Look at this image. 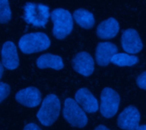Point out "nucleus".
I'll use <instances>...</instances> for the list:
<instances>
[{"instance_id": "nucleus-10", "label": "nucleus", "mask_w": 146, "mask_h": 130, "mask_svg": "<svg viewBox=\"0 0 146 130\" xmlns=\"http://www.w3.org/2000/svg\"><path fill=\"white\" fill-rule=\"evenodd\" d=\"M75 101L89 113H94L99 108L97 98L86 88H81L76 92Z\"/></svg>"}, {"instance_id": "nucleus-15", "label": "nucleus", "mask_w": 146, "mask_h": 130, "mask_svg": "<svg viewBox=\"0 0 146 130\" xmlns=\"http://www.w3.org/2000/svg\"><path fill=\"white\" fill-rule=\"evenodd\" d=\"M37 66L41 69L51 68L55 70H61L63 68V60L59 55L52 54H45L39 56L36 61Z\"/></svg>"}, {"instance_id": "nucleus-17", "label": "nucleus", "mask_w": 146, "mask_h": 130, "mask_svg": "<svg viewBox=\"0 0 146 130\" xmlns=\"http://www.w3.org/2000/svg\"><path fill=\"white\" fill-rule=\"evenodd\" d=\"M111 62L119 66H131L139 62V58L130 54L117 53L112 57Z\"/></svg>"}, {"instance_id": "nucleus-9", "label": "nucleus", "mask_w": 146, "mask_h": 130, "mask_svg": "<svg viewBox=\"0 0 146 130\" xmlns=\"http://www.w3.org/2000/svg\"><path fill=\"white\" fill-rule=\"evenodd\" d=\"M73 66L78 73L87 77L92 75L94 72V60L89 53L82 51L74 56L73 60Z\"/></svg>"}, {"instance_id": "nucleus-13", "label": "nucleus", "mask_w": 146, "mask_h": 130, "mask_svg": "<svg viewBox=\"0 0 146 130\" xmlns=\"http://www.w3.org/2000/svg\"><path fill=\"white\" fill-rule=\"evenodd\" d=\"M2 64L9 70H15L19 66L17 49L14 43L5 42L2 47Z\"/></svg>"}, {"instance_id": "nucleus-21", "label": "nucleus", "mask_w": 146, "mask_h": 130, "mask_svg": "<svg viewBox=\"0 0 146 130\" xmlns=\"http://www.w3.org/2000/svg\"><path fill=\"white\" fill-rule=\"evenodd\" d=\"M24 130H41V129L38 128V125H36L35 123H28V124H27V125L25 126Z\"/></svg>"}, {"instance_id": "nucleus-23", "label": "nucleus", "mask_w": 146, "mask_h": 130, "mask_svg": "<svg viewBox=\"0 0 146 130\" xmlns=\"http://www.w3.org/2000/svg\"><path fill=\"white\" fill-rule=\"evenodd\" d=\"M136 130H146V125H141V126H139L138 129Z\"/></svg>"}, {"instance_id": "nucleus-6", "label": "nucleus", "mask_w": 146, "mask_h": 130, "mask_svg": "<svg viewBox=\"0 0 146 130\" xmlns=\"http://www.w3.org/2000/svg\"><path fill=\"white\" fill-rule=\"evenodd\" d=\"M120 106V95L110 88H105L101 94L100 112L103 117L110 118L118 112Z\"/></svg>"}, {"instance_id": "nucleus-19", "label": "nucleus", "mask_w": 146, "mask_h": 130, "mask_svg": "<svg viewBox=\"0 0 146 130\" xmlns=\"http://www.w3.org/2000/svg\"><path fill=\"white\" fill-rule=\"evenodd\" d=\"M10 89L9 86L5 83H1L0 84V96H1V101H3L9 94Z\"/></svg>"}, {"instance_id": "nucleus-16", "label": "nucleus", "mask_w": 146, "mask_h": 130, "mask_svg": "<svg viewBox=\"0 0 146 130\" xmlns=\"http://www.w3.org/2000/svg\"><path fill=\"white\" fill-rule=\"evenodd\" d=\"M73 18L76 23L83 28H92L95 24L93 14L84 9H76L73 14Z\"/></svg>"}, {"instance_id": "nucleus-14", "label": "nucleus", "mask_w": 146, "mask_h": 130, "mask_svg": "<svg viewBox=\"0 0 146 130\" xmlns=\"http://www.w3.org/2000/svg\"><path fill=\"white\" fill-rule=\"evenodd\" d=\"M120 30V24L115 18H109L101 22L97 29L99 37L103 39L115 37Z\"/></svg>"}, {"instance_id": "nucleus-22", "label": "nucleus", "mask_w": 146, "mask_h": 130, "mask_svg": "<svg viewBox=\"0 0 146 130\" xmlns=\"http://www.w3.org/2000/svg\"><path fill=\"white\" fill-rule=\"evenodd\" d=\"M94 130H110V129H108L107 127L104 126V125H98Z\"/></svg>"}, {"instance_id": "nucleus-2", "label": "nucleus", "mask_w": 146, "mask_h": 130, "mask_svg": "<svg viewBox=\"0 0 146 130\" xmlns=\"http://www.w3.org/2000/svg\"><path fill=\"white\" fill-rule=\"evenodd\" d=\"M50 17L53 22L52 32L57 39H63L71 33L74 18L69 11L61 8L56 9L51 12Z\"/></svg>"}, {"instance_id": "nucleus-18", "label": "nucleus", "mask_w": 146, "mask_h": 130, "mask_svg": "<svg viewBox=\"0 0 146 130\" xmlns=\"http://www.w3.org/2000/svg\"><path fill=\"white\" fill-rule=\"evenodd\" d=\"M11 18V10L8 0H0V20L2 24L7 23Z\"/></svg>"}, {"instance_id": "nucleus-12", "label": "nucleus", "mask_w": 146, "mask_h": 130, "mask_svg": "<svg viewBox=\"0 0 146 130\" xmlns=\"http://www.w3.org/2000/svg\"><path fill=\"white\" fill-rule=\"evenodd\" d=\"M118 48L112 43L102 42L99 43L96 49V60L99 66H105L111 62L112 57L117 54Z\"/></svg>"}, {"instance_id": "nucleus-5", "label": "nucleus", "mask_w": 146, "mask_h": 130, "mask_svg": "<svg viewBox=\"0 0 146 130\" xmlns=\"http://www.w3.org/2000/svg\"><path fill=\"white\" fill-rule=\"evenodd\" d=\"M63 116L68 123L77 128L85 127L88 122L86 114L79 104L71 98H67L64 101Z\"/></svg>"}, {"instance_id": "nucleus-20", "label": "nucleus", "mask_w": 146, "mask_h": 130, "mask_svg": "<svg viewBox=\"0 0 146 130\" xmlns=\"http://www.w3.org/2000/svg\"><path fill=\"white\" fill-rule=\"evenodd\" d=\"M137 83L139 88L143 89H146V72H144L138 77Z\"/></svg>"}, {"instance_id": "nucleus-1", "label": "nucleus", "mask_w": 146, "mask_h": 130, "mask_svg": "<svg viewBox=\"0 0 146 130\" xmlns=\"http://www.w3.org/2000/svg\"><path fill=\"white\" fill-rule=\"evenodd\" d=\"M50 45L49 37L44 32H30L21 37L18 46L20 50L27 54L47 49Z\"/></svg>"}, {"instance_id": "nucleus-3", "label": "nucleus", "mask_w": 146, "mask_h": 130, "mask_svg": "<svg viewBox=\"0 0 146 130\" xmlns=\"http://www.w3.org/2000/svg\"><path fill=\"white\" fill-rule=\"evenodd\" d=\"M60 111L61 103L59 98L56 95L50 94L44 100L41 107L37 113V118L41 124L50 126L58 118Z\"/></svg>"}, {"instance_id": "nucleus-11", "label": "nucleus", "mask_w": 146, "mask_h": 130, "mask_svg": "<svg viewBox=\"0 0 146 130\" xmlns=\"http://www.w3.org/2000/svg\"><path fill=\"white\" fill-rule=\"evenodd\" d=\"M15 100L27 107H36L40 104L41 94L38 89L28 87L18 91L15 95Z\"/></svg>"}, {"instance_id": "nucleus-8", "label": "nucleus", "mask_w": 146, "mask_h": 130, "mask_svg": "<svg viewBox=\"0 0 146 130\" xmlns=\"http://www.w3.org/2000/svg\"><path fill=\"white\" fill-rule=\"evenodd\" d=\"M121 47L129 54H137L143 49L141 38L134 29H127L121 35Z\"/></svg>"}, {"instance_id": "nucleus-7", "label": "nucleus", "mask_w": 146, "mask_h": 130, "mask_svg": "<svg viewBox=\"0 0 146 130\" xmlns=\"http://www.w3.org/2000/svg\"><path fill=\"white\" fill-rule=\"evenodd\" d=\"M140 122V113L139 110L130 106L124 109L118 118V125L126 130H136Z\"/></svg>"}, {"instance_id": "nucleus-4", "label": "nucleus", "mask_w": 146, "mask_h": 130, "mask_svg": "<svg viewBox=\"0 0 146 130\" xmlns=\"http://www.w3.org/2000/svg\"><path fill=\"white\" fill-rule=\"evenodd\" d=\"M50 17V9L43 3H27L24 7L25 20L36 27H44Z\"/></svg>"}]
</instances>
